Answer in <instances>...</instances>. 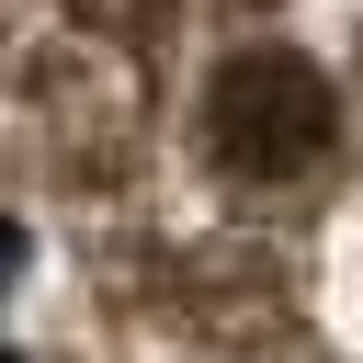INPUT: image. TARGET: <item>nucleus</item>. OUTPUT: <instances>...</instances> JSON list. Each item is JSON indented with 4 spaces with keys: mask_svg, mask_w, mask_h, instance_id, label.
I'll use <instances>...</instances> for the list:
<instances>
[{
    "mask_svg": "<svg viewBox=\"0 0 363 363\" xmlns=\"http://www.w3.org/2000/svg\"><path fill=\"white\" fill-rule=\"evenodd\" d=\"M340 147V91L295 57V45H238L204 79V159L250 193H295L318 182Z\"/></svg>",
    "mask_w": 363,
    "mask_h": 363,
    "instance_id": "obj_1",
    "label": "nucleus"
}]
</instances>
